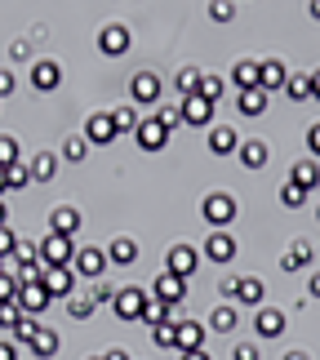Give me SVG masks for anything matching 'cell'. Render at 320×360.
Masks as SVG:
<instances>
[{"label":"cell","instance_id":"cell-28","mask_svg":"<svg viewBox=\"0 0 320 360\" xmlns=\"http://www.w3.org/2000/svg\"><path fill=\"white\" fill-rule=\"evenodd\" d=\"M289 183H298L302 191H316V187H320V165H316V160H298L294 174H289Z\"/></svg>","mask_w":320,"mask_h":360},{"label":"cell","instance_id":"cell-59","mask_svg":"<svg viewBox=\"0 0 320 360\" xmlns=\"http://www.w3.org/2000/svg\"><path fill=\"white\" fill-rule=\"evenodd\" d=\"M9 223V210H5V200H0V227H5Z\"/></svg>","mask_w":320,"mask_h":360},{"label":"cell","instance_id":"cell-5","mask_svg":"<svg viewBox=\"0 0 320 360\" xmlns=\"http://www.w3.org/2000/svg\"><path fill=\"white\" fill-rule=\"evenodd\" d=\"M134 138H138V147H143V151H160L165 143H169V129H165L156 116H143V120H138V129H134Z\"/></svg>","mask_w":320,"mask_h":360},{"label":"cell","instance_id":"cell-2","mask_svg":"<svg viewBox=\"0 0 320 360\" xmlns=\"http://www.w3.org/2000/svg\"><path fill=\"white\" fill-rule=\"evenodd\" d=\"M222 294L236 298V302H245V307H262V281L258 276H236V281H222Z\"/></svg>","mask_w":320,"mask_h":360},{"label":"cell","instance_id":"cell-43","mask_svg":"<svg viewBox=\"0 0 320 360\" xmlns=\"http://www.w3.org/2000/svg\"><path fill=\"white\" fill-rule=\"evenodd\" d=\"M13 262H18V267H27V262H40V245L18 240V249H13Z\"/></svg>","mask_w":320,"mask_h":360},{"label":"cell","instance_id":"cell-62","mask_svg":"<svg viewBox=\"0 0 320 360\" xmlns=\"http://www.w3.org/2000/svg\"><path fill=\"white\" fill-rule=\"evenodd\" d=\"M5 262H9V258H0V271H5Z\"/></svg>","mask_w":320,"mask_h":360},{"label":"cell","instance_id":"cell-25","mask_svg":"<svg viewBox=\"0 0 320 360\" xmlns=\"http://www.w3.org/2000/svg\"><path fill=\"white\" fill-rule=\"evenodd\" d=\"M236 112H241V116H262V112H267V89H241Z\"/></svg>","mask_w":320,"mask_h":360},{"label":"cell","instance_id":"cell-51","mask_svg":"<svg viewBox=\"0 0 320 360\" xmlns=\"http://www.w3.org/2000/svg\"><path fill=\"white\" fill-rule=\"evenodd\" d=\"M307 151L320 160V124H312V129H307Z\"/></svg>","mask_w":320,"mask_h":360},{"label":"cell","instance_id":"cell-63","mask_svg":"<svg viewBox=\"0 0 320 360\" xmlns=\"http://www.w3.org/2000/svg\"><path fill=\"white\" fill-rule=\"evenodd\" d=\"M89 360H103V356H89Z\"/></svg>","mask_w":320,"mask_h":360},{"label":"cell","instance_id":"cell-35","mask_svg":"<svg viewBox=\"0 0 320 360\" xmlns=\"http://www.w3.org/2000/svg\"><path fill=\"white\" fill-rule=\"evenodd\" d=\"M165 321H169V302H160L156 294H151V298H147V307H143V325L156 329V325H165Z\"/></svg>","mask_w":320,"mask_h":360},{"label":"cell","instance_id":"cell-37","mask_svg":"<svg viewBox=\"0 0 320 360\" xmlns=\"http://www.w3.org/2000/svg\"><path fill=\"white\" fill-rule=\"evenodd\" d=\"M285 94H289L294 103H307V98H312V76H289V80H285Z\"/></svg>","mask_w":320,"mask_h":360},{"label":"cell","instance_id":"cell-33","mask_svg":"<svg viewBox=\"0 0 320 360\" xmlns=\"http://www.w3.org/2000/svg\"><path fill=\"white\" fill-rule=\"evenodd\" d=\"M210 329H214V334H231V329H236V307H227V302L214 307L210 311Z\"/></svg>","mask_w":320,"mask_h":360},{"label":"cell","instance_id":"cell-46","mask_svg":"<svg viewBox=\"0 0 320 360\" xmlns=\"http://www.w3.org/2000/svg\"><path fill=\"white\" fill-rule=\"evenodd\" d=\"M156 120L165 129H178V120H183V107H156Z\"/></svg>","mask_w":320,"mask_h":360},{"label":"cell","instance_id":"cell-10","mask_svg":"<svg viewBox=\"0 0 320 360\" xmlns=\"http://www.w3.org/2000/svg\"><path fill=\"white\" fill-rule=\"evenodd\" d=\"M49 302H53V298H49L45 281H40V285H18V307H23V316H40Z\"/></svg>","mask_w":320,"mask_h":360},{"label":"cell","instance_id":"cell-1","mask_svg":"<svg viewBox=\"0 0 320 360\" xmlns=\"http://www.w3.org/2000/svg\"><path fill=\"white\" fill-rule=\"evenodd\" d=\"M200 214H205V223H210L214 231H222L236 218V200L227 196V191H210L205 196V205H200Z\"/></svg>","mask_w":320,"mask_h":360},{"label":"cell","instance_id":"cell-15","mask_svg":"<svg viewBox=\"0 0 320 360\" xmlns=\"http://www.w3.org/2000/svg\"><path fill=\"white\" fill-rule=\"evenodd\" d=\"M45 289H49V298H72L76 271L72 267H45Z\"/></svg>","mask_w":320,"mask_h":360},{"label":"cell","instance_id":"cell-53","mask_svg":"<svg viewBox=\"0 0 320 360\" xmlns=\"http://www.w3.org/2000/svg\"><path fill=\"white\" fill-rule=\"evenodd\" d=\"M9 53H13V58H27L32 49H27V40H13V45H9Z\"/></svg>","mask_w":320,"mask_h":360},{"label":"cell","instance_id":"cell-23","mask_svg":"<svg viewBox=\"0 0 320 360\" xmlns=\"http://www.w3.org/2000/svg\"><path fill=\"white\" fill-rule=\"evenodd\" d=\"M27 169H32V183H53V174H58V156L36 151V156L27 160Z\"/></svg>","mask_w":320,"mask_h":360},{"label":"cell","instance_id":"cell-52","mask_svg":"<svg viewBox=\"0 0 320 360\" xmlns=\"http://www.w3.org/2000/svg\"><path fill=\"white\" fill-rule=\"evenodd\" d=\"M9 94H13V76L0 72V98H9Z\"/></svg>","mask_w":320,"mask_h":360},{"label":"cell","instance_id":"cell-36","mask_svg":"<svg viewBox=\"0 0 320 360\" xmlns=\"http://www.w3.org/2000/svg\"><path fill=\"white\" fill-rule=\"evenodd\" d=\"M23 325V307L18 302H0V334H13Z\"/></svg>","mask_w":320,"mask_h":360},{"label":"cell","instance_id":"cell-39","mask_svg":"<svg viewBox=\"0 0 320 360\" xmlns=\"http://www.w3.org/2000/svg\"><path fill=\"white\" fill-rule=\"evenodd\" d=\"M111 120H116V134H134L138 129V112H134V107H116Z\"/></svg>","mask_w":320,"mask_h":360},{"label":"cell","instance_id":"cell-20","mask_svg":"<svg viewBox=\"0 0 320 360\" xmlns=\"http://www.w3.org/2000/svg\"><path fill=\"white\" fill-rule=\"evenodd\" d=\"M27 352H32L36 360H53V356H58V334L40 325L36 334H32V342H27Z\"/></svg>","mask_w":320,"mask_h":360},{"label":"cell","instance_id":"cell-40","mask_svg":"<svg viewBox=\"0 0 320 360\" xmlns=\"http://www.w3.org/2000/svg\"><path fill=\"white\" fill-rule=\"evenodd\" d=\"M302 200H307V191H302L298 183H285V187H281V205H285V210H298Z\"/></svg>","mask_w":320,"mask_h":360},{"label":"cell","instance_id":"cell-7","mask_svg":"<svg viewBox=\"0 0 320 360\" xmlns=\"http://www.w3.org/2000/svg\"><path fill=\"white\" fill-rule=\"evenodd\" d=\"M200 267V258H196V249L191 245H174L169 254H165V271H174V276H183V281H191V271Z\"/></svg>","mask_w":320,"mask_h":360},{"label":"cell","instance_id":"cell-56","mask_svg":"<svg viewBox=\"0 0 320 360\" xmlns=\"http://www.w3.org/2000/svg\"><path fill=\"white\" fill-rule=\"evenodd\" d=\"M103 360H129V356H124V352H120V347H111V352H107V356H103Z\"/></svg>","mask_w":320,"mask_h":360},{"label":"cell","instance_id":"cell-21","mask_svg":"<svg viewBox=\"0 0 320 360\" xmlns=\"http://www.w3.org/2000/svg\"><path fill=\"white\" fill-rule=\"evenodd\" d=\"M107 262H116V267H134V262H138V245L129 236H116L107 245Z\"/></svg>","mask_w":320,"mask_h":360},{"label":"cell","instance_id":"cell-13","mask_svg":"<svg viewBox=\"0 0 320 360\" xmlns=\"http://www.w3.org/2000/svg\"><path fill=\"white\" fill-rule=\"evenodd\" d=\"M151 294H156L160 302H183L187 298V281H183V276H174V271H160L156 285H151Z\"/></svg>","mask_w":320,"mask_h":360},{"label":"cell","instance_id":"cell-64","mask_svg":"<svg viewBox=\"0 0 320 360\" xmlns=\"http://www.w3.org/2000/svg\"><path fill=\"white\" fill-rule=\"evenodd\" d=\"M316 218H320V210H316Z\"/></svg>","mask_w":320,"mask_h":360},{"label":"cell","instance_id":"cell-14","mask_svg":"<svg viewBox=\"0 0 320 360\" xmlns=\"http://www.w3.org/2000/svg\"><path fill=\"white\" fill-rule=\"evenodd\" d=\"M32 85L40 89V94H53L63 85V72H58V63H49V58H36L32 63Z\"/></svg>","mask_w":320,"mask_h":360},{"label":"cell","instance_id":"cell-9","mask_svg":"<svg viewBox=\"0 0 320 360\" xmlns=\"http://www.w3.org/2000/svg\"><path fill=\"white\" fill-rule=\"evenodd\" d=\"M72 271H76V276H89V281H98V276L107 271V254H103V249H94V245L76 249V262H72Z\"/></svg>","mask_w":320,"mask_h":360},{"label":"cell","instance_id":"cell-61","mask_svg":"<svg viewBox=\"0 0 320 360\" xmlns=\"http://www.w3.org/2000/svg\"><path fill=\"white\" fill-rule=\"evenodd\" d=\"M5 191H9V183H5V169H0V196H5Z\"/></svg>","mask_w":320,"mask_h":360},{"label":"cell","instance_id":"cell-12","mask_svg":"<svg viewBox=\"0 0 320 360\" xmlns=\"http://www.w3.org/2000/svg\"><path fill=\"white\" fill-rule=\"evenodd\" d=\"M178 107H183V124H196V129H205V124L214 120V103H210V98H200V94L183 98Z\"/></svg>","mask_w":320,"mask_h":360},{"label":"cell","instance_id":"cell-47","mask_svg":"<svg viewBox=\"0 0 320 360\" xmlns=\"http://www.w3.org/2000/svg\"><path fill=\"white\" fill-rule=\"evenodd\" d=\"M116 294H120L116 285H103V281H98V285H94V294H89V298L98 302V307H107V302H116Z\"/></svg>","mask_w":320,"mask_h":360},{"label":"cell","instance_id":"cell-18","mask_svg":"<svg viewBox=\"0 0 320 360\" xmlns=\"http://www.w3.org/2000/svg\"><path fill=\"white\" fill-rule=\"evenodd\" d=\"M178 352H205V325L200 321H178Z\"/></svg>","mask_w":320,"mask_h":360},{"label":"cell","instance_id":"cell-55","mask_svg":"<svg viewBox=\"0 0 320 360\" xmlns=\"http://www.w3.org/2000/svg\"><path fill=\"white\" fill-rule=\"evenodd\" d=\"M178 360H210V352H178Z\"/></svg>","mask_w":320,"mask_h":360},{"label":"cell","instance_id":"cell-24","mask_svg":"<svg viewBox=\"0 0 320 360\" xmlns=\"http://www.w3.org/2000/svg\"><path fill=\"white\" fill-rule=\"evenodd\" d=\"M236 147H241L236 129H227V124H214V129H210V151H214V156H231Z\"/></svg>","mask_w":320,"mask_h":360},{"label":"cell","instance_id":"cell-50","mask_svg":"<svg viewBox=\"0 0 320 360\" xmlns=\"http://www.w3.org/2000/svg\"><path fill=\"white\" fill-rule=\"evenodd\" d=\"M0 360H18V342L13 338H0Z\"/></svg>","mask_w":320,"mask_h":360},{"label":"cell","instance_id":"cell-41","mask_svg":"<svg viewBox=\"0 0 320 360\" xmlns=\"http://www.w3.org/2000/svg\"><path fill=\"white\" fill-rule=\"evenodd\" d=\"M9 165H18V143L9 134H0V169H9Z\"/></svg>","mask_w":320,"mask_h":360},{"label":"cell","instance_id":"cell-6","mask_svg":"<svg viewBox=\"0 0 320 360\" xmlns=\"http://www.w3.org/2000/svg\"><path fill=\"white\" fill-rule=\"evenodd\" d=\"M129 98L143 103V107H156L160 103V80L151 76V72H134L129 76Z\"/></svg>","mask_w":320,"mask_h":360},{"label":"cell","instance_id":"cell-58","mask_svg":"<svg viewBox=\"0 0 320 360\" xmlns=\"http://www.w3.org/2000/svg\"><path fill=\"white\" fill-rule=\"evenodd\" d=\"M285 360H307V352H285Z\"/></svg>","mask_w":320,"mask_h":360},{"label":"cell","instance_id":"cell-34","mask_svg":"<svg viewBox=\"0 0 320 360\" xmlns=\"http://www.w3.org/2000/svg\"><path fill=\"white\" fill-rule=\"evenodd\" d=\"M85 151H89V138L85 134H67L63 138V160L76 165V160H85Z\"/></svg>","mask_w":320,"mask_h":360},{"label":"cell","instance_id":"cell-27","mask_svg":"<svg viewBox=\"0 0 320 360\" xmlns=\"http://www.w3.org/2000/svg\"><path fill=\"white\" fill-rule=\"evenodd\" d=\"M285 63H276V58H267L262 63V76H258V89H267V94H276V89H285Z\"/></svg>","mask_w":320,"mask_h":360},{"label":"cell","instance_id":"cell-44","mask_svg":"<svg viewBox=\"0 0 320 360\" xmlns=\"http://www.w3.org/2000/svg\"><path fill=\"white\" fill-rule=\"evenodd\" d=\"M0 302H18V276L0 271Z\"/></svg>","mask_w":320,"mask_h":360},{"label":"cell","instance_id":"cell-31","mask_svg":"<svg viewBox=\"0 0 320 360\" xmlns=\"http://www.w3.org/2000/svg\"><path fill=\"white\" fill-rule=\"evenodd\" d=\"M94 311H98V302H94L89 294H72V298H67V316H72V321H89Z\"/></svg>","mask_w":320,"mask_h":360},{"label":"cell","instance_id":"cell-4","mask_svg":"<svg viewBox=\"0 0 320 360\" xmlns=\"http://www.w3.org/2000/svg\"><path fill=\"white\" fill-rule=\"evenodd\" d=\"M147 298H151V294H143L138 285H124L120 294H116V302H111V311H116L120 321H143V307H147Z\"/></svg>","mask_w":320,"mask_h":360},{"label":"cell","instance_id":"cell-26","mask_svg":"<svg viewBox=\"0 0 320 360\" xmlns=\"http://www.w3.org/2000/svg\"><path fill=\"white\" fill-rule=\"evenodd\" d=\"M258 76H262V63H254V58H241L231 67V80L241 89H258Z\"/></svg>","mask_w":320,"mask_h":360},{"label":"cell","instance_id":"cell-19","mask_svg":"<svg viewBox=\"0 0 320 360\" xmlns=\"http://www.w3.org/2000/svg\"><path fill=\"white\" fill-rule=\"evenodd\" d=\"M205 258L210 262H231L236 258V240L227 231H210V240H205Z\"/></svg>","mask_w":320,"mask_h":360},{"label":"cell","instance_id":"cell-17","mask_svg":"<svg viewBox=\"0 0 320 360\" xmlns=\"http://www.w3.org/2000/svg\"><path fill=\"white\" fill-rule=\"evenodd\" d=\"M254 334H258V338H281V334H285V311L258 307V316H254Z\"/></svg>","mask_w":320,"mask_h":360},{"label":"cell","instance_id":"cell-54","mask_svg":"<svg viewBox=\"0 0 320 360\" xmlns=\"http://www.w3.org/2000/svg\"><path fill=\"white\" fill-rule=\"evenodd\" d=\"M307 294H312V298H320V271H312V281H307Z\"/></svg>","mask_w":320,"mask_h":360},{"label":"cell","instance_id":"cell-45","mask_svg":"<svg viewBox=\"0 0 320 360\" xmlns=\"http://www.w3.org/2000/svg\"><path fill=\"white\" fill-rule=\"evenodd\" d=\"M210 18L214 22H231L236 18V5H231V0H210Z\"/></svg>","mask_w":320,"mask_h":360},{"label":"cell","instance_id":"cell-49","mask_svg":"<svg viewBox=\"0 0 320 360\" xmlns=\"http://www.w3.org/2000/svg\"><path fill=\"white\" fill-rule=\"evenodd\" d=\"M231 360H258V342H236Z\"/></svg>","mask_w":320,"mask_h":360},{"label":"cell","instance_id":"cell-11","mask_svg":"<svg viewBox=\"0 0 320 360\" xmlns=\"http://www.w3.org/2000/svg\"><path fill=\"white\" fill-rule=\"evenodd\" d=\"M85 138H89V143H98V147L116 143V120H111V112H94L85 120Z\"/></svg>","mask_w":320,"mask_h":360},{"label":"cell","instance_id":"cell-8","mask_svg":"<svg viewBox=\"0 0 320 360\" xmlns=\"http://www.w3.org/2000/svg\"><path fill=\"white\" fill-rule=\"evenodd\" d=\"M98 49L107 53V58H120V53H129V27L107 22L103 32H98Z\"/></svg>","mask_w":320,"mask_h":360},{"label":"cell","instance_id":"cell-29","mask_svg":"<svg viewBox=\"0 0 320 360\" xmlns=\"http://www.w3.org/2000/svg\"><path fill=\"white\" fill-rule=\"evenodd\" d=\"M307 262H312V245H307V240H294V245H289V254L281 258V267H285V271H302Z\"/></svg>","mask_w":320,"mask_h":360},{"label":"cell","instance_id":"cell-42","mask_svg":"<svg viewBox=\"0 0 320 360\" xmlns=\"http://www.w3.org/2000/svg\"><path fill=\"white\" fill-rule=\"evenodd\" d=\"M222 89H227V85H222V76H200V98L218 103V98H222Z\"/></svg>","mask_w":320,"mask_h":360},{"label":"cell","instance_id":"cell-32","mask_svg":"<svg viewBox=\"0 0 320 360\" xmlns=\"http://www.w3.org/2000/svg\"><path fill=\"white\" fill-rule=\"evenodd\" d=\"M151 342H156L160 352H178V325H174V321L156 325V329H151Z\"/></svg>","mask_w":320,"mask_h":360},{"label":"cell","instance_id":"cell-16","mask_svg":"<svg viewBox=\"0 0 320 360\" xmlns=\"http://www.w3.org/2000/svg\"><path fill=\"white\" fill-rule=\"evenodd\" d=\"M49 231L53 236H76L80 231V210L76 205H58V210L49 214Z\"/></svg>","mask_w":320,"mask_h":360},{"label":"cell","instance_id":"cell-22","mask_svg":"<svg viewBox=\"0 0 320 360\" xmlns=\"http://www.w3.org/2000/svg\"><path fill=\"white\" fill-rule=\"evenodd\" d=\"M236 160H241L245 169H262V165H267V143L249 138V143H241V147H236Z\"/></svg>","mask_w":320,"mask_h":360},{"label":"cell","instance_id":"cell-30","mask_svg":"<svg viewBox=\"0 0 320 360\" xmlns=\"http://www.w3.org/2000/svg\"><path fill=\"white\" fill-rule=\"evenodd\" d=\"M200 76L205 72H196V67H183V72H178V80H174V85H178V103L191 98V94H200Z\"/></svg>","mask_w":320,"mask_h":360},{"label":"cell","instance_id":"cell-48","mask_svg":"<svg viewBox=\"0 0 320 360\" xmlns=\"http://www.w3.org/2000/svg\"><path fill=\"white\" fill-rule=\"evenodd\" d=\"M13 249H18V236H13V227L5 223L0 227V258H13Z\"/></svg>","mask_w":320,"mask_h":360},{"label":"cell","instance_id":"cell-38","mask_svg":"<svg viewBox=\"0 0 320 360\" xmlns=\"http://www.w3.org/2000/svg\"><path fill=\"white\" fill-rule=\"evenodd\" d=\"M5 183H9V191H18V187H27V183H32V169H27V160L9 165V169H5Z\"/></svg>","mask_w":320,"mask_h":360},{"label":"cell","instance_id":"cell-60","mask_svg":"<svg viewBox=\"0 0 320 360\" xmlns=\"http://www.w3.org/2000/svg\"><path fill=\"white\" fill-rule=\"evenodd\" d=\"M312 18H316V22H320V0H312Z\"/></svg>","mask_w":320,"mask_h":360},{"label":"cell","instance_id":"cell-57","mask_svg":"<svg viewBox=\"0 0 320 360\" xmlns=\"http://www.w3.org/2000/svg\"><path fill=\"white\" fill-rule=\"evenodd\" d=\"M312 98H320V72H312Z\"/></svg>","mask_w":320,"mask_h":360},{"label":"cell","instance_id":"cell-3","mask_svg":"<svg viewBox=\"0 0 320 360\" xmlns=\"http://www.w3.org/2000/svg\"><path fill=\"white\" fill-rule=\"evenodd\" d=\"M40 262H45V267H72L76 262V249H72V236H49L40 240Z\"/></svg>","mask_w":320,"mask_h":360}]
</instances>
